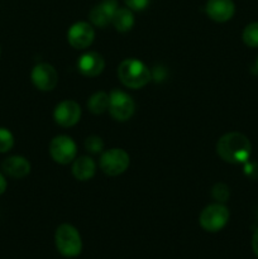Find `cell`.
<instances>
[{
  "label": "cell",
  "instance_id": "cell-16",
  "mask_svg": "<svg viewBox=\"0 0 258 259\" xmlns=\"http://www.w3.org/2000/svg\"><path fill=\"white\" fill-rule=\"evenodd\" d=\"M111 23L118 32H128L134 25V15L129 8H118Z\"/></svg>",
  "mask_w": 258,
  "mask_h": 259
},
{
  "label": "cell",
  "instance_id": "cell-19",
  "mask_svg": "<svg viewBox=\"0 0 258 259\" xmlns=\"http://www.w3.org/2000/svg\"><path fill=\"white\" fill-rule=\"evenodd\" d=\"M14 146V137L7 128H0V153L10 151Z\"/></svg>",
  "mask_w": 258,
  "mask_h": 259
},
{
  "label": "cell",
  "instance_id": "cell-21",
  "mask_svg": "<svg viewBox=\"0 0 258 259\" xmlns=\"http://www.w3.org/2000/svg\"><path fill=\"white\" fill-rule=\"evenodd\" d=\"M85 148L86 151H89L90 153H94V154L100 153V152H103L104 149L103 139L98 136L88 137L85 141Z\"/></svg>",
  "mask_w": 258,
  "mask_h": 259
},
{
  "label": "cell",
  "instance_id": "cell-3",
  "mask_svg": "<svg viewBox=\"0 0 258 259\" xmlns=\"http://www.w3.org/2000/svg\"><path fill=\"white\" fill-rule=\"evenodd\" d=\"M55 243L58 252L66 258L77 257L82 250L80 233L71 224H61L56 229Z\"/></svg>",
  "mask_w": 258,
  "mask_h": 259
},
{
  "label": "cell",
  "instance_id": "cell-20",
  "mask_svg": "<svg viewBox=\"0 0 258 259\" xmlns=\"http://www.w3.org/2000/svg\"><path fill=\"white\" fill-rule=\"evenodd\" d=\"M211 195L218 202L224 204V202L228 201V199H229L230 196L229 187H228L225 184H217L214 187H212Z\"/></svg>",
  "mask_w": 258,
  "mask_h": 259
},
{
  "label": "cell",
  "instance_id": "cell-2",
  "mask_svg": "<svg viewBox=\"0 0 258 259\" xmlns=\"http://www.w3.org/2000/svg\"><path fill=\"white\" fill-rule=\"evenodd\" d=\"M118 77L124 86L129 89H142L151 81L152 73L149 68L136 58L121 61L118 67Z\"/></svg>",
  "mask_w": 258,
  "mask_h": 259
},
{
  "label": "cell",
  "instance_id": "cell-8",
  "mask_svg": "<svg viewBox=\"0 0 258 259\" xmlns=\"http://www.w3.org/2000/svg\"><path fill=\"white\" fill-rule=\"evenodd\" d=\"M32 82L38 90L51 91L56 88L58 82V73L52 65L39 63L32 70Z\"/></svg>",
  "mask_w": 258,
  "mask_h": 259
},
{
  "label": "cell",
  "instance_id": "cell-26",
  "mask_svg": "<svg viewBox=\"0 0 258 259\" xmlns=\"http://www.w3.org/2000/svg\"><path fill=\"white\" fill-rule=\"evenodd\" d=\"M255 67H257V70H258V57H257V61H255Z\"/></svg>",
  "mask_w": 258,
  "mask_h": 259
},
{
  "label": "cell",
  "instance_id": "cell-7",
  "mask_svg": "<svg viewBox=\"0 0 258 259\" xmlns=\"http://www.w3.org/2000/svg\"><path fill=\"white\" fill-rule=\"evenodd\" d=\"M75 142L71 137L58 136L51 141L50 143V154L55 162L60 164H68L76 158Z\"/></svg>",
  "mask_w": 258,
  "mask_h": 259
},
{
  "label": "cell",
  "instance_id": "cell-12",
  "mask_svg": "<svg viewBox=\"0 0 258 259\" xmlns=\"http://www.w3.org/2000/svg\"><path fill=\"white\" fill-rule=\"evenodd\" d=\"M205 10L210 19L218 23H224L233 18L235 5L233 0H207Z\"/></svg>",
  "mask_w": 258,
  "mask_h": 259
},
{
  "label": "cell",
  "instance_id": "cell-15",
  "mask_svg": "<svg viewBox=\"0 0 258 259\" xmlns=\"http://www.w3.org/2000/svg\"><path fill=\"white\" fill-rule=\"evenodd\" d=\"M96 171V164L93 158L88 156L78 157L72 164V174L78 181H89L93 179Z\"/></svg>",
  "mask_w": 258,
  "mask_h": 259
},
{
  "label": "cell",
  "instance_id": "cell-10",
  "mask_svg": "<svg viewBox=\"0 0 258 259\" xmlns=\"http://www.w3.org/2000/svg\"><path fill=\"white\" fill-rule=\"evenodd\" d=\"M95 38V30L89 23L77 22L67 32V40L76 50H83L91 46Z\"/></svg>",
  "mask_w": 258,
  "mask_h": 259
},
{
  "label": "cell",
  "instance_id": "cell-18",
  "mask_svg": "<svg viewBox=\"0 0 258 259\" xmlns=\"http://www.w3.org/2000/svg\"><path fill=\"white\" fill-rule=\"evenodd\" d=\"M243 42L250 48L258 47V22L250 23L243 30Z\"/></svg>",
  "mask_w": 258,
  "mask_h": 259
},
{
  "label": "cell",
  "instance_id": "cell-9",
  "mask_svg": "<svg viewBox=\"0 0 258 259\" xmlns=\"http://www.w3.org/2000/svg\"><path fill=\"white\" fill-rule=\"evenodd\" d=\"M53 118L58 125L63 128H70L78 123L81 118V108L76 101L65 100L61 101L55 109Z\"/></svg>",
  "mask_w": 258,
  "mask_h": 259
},
{
  "label": "cell",
  "instance_id": "cell-24",
  "mask_svg": "<svg viewBox=\"0 0 258 259\" xmlns=\"http://www.w3.org/2000/svg\"><path fill=\"white\" fill-rule=\"evenodd\" d=\"M252 249L253 253L255 254V257L258 258V228L255 229V232L253 233V237H252Z\"/></svg>",
  "mask_w": 258,
  "mask_h": 259
},
{
  "label": "cell",
  "instance_id": "cell-11",
  "mask_svg": "<svg viewBox=\"0 0 258 259\" xmlns=\"http://www.w3.org/2000/svg\"><path fill=\"white\" fill-rule=\"evenodd\" d=\"M116 9H118L116 0H103L100 4L95 5L90 10L89 18L94 25L99 28H105L109 23H111Z\"/></svg>",
  "mask_w": 258,
  "mask_h": 259
},
{
  "label": "cell",
  "instance_id": "cell-22",
  "mask_svg": "<svg viewBox=\"0 0 258 259\" xmlns=\"http://www.w3.org/2000/svg\"><path fill=\"white\" fill-rule=\"evenodd\" d=\"M131 10H143L149 4V0H124Z\"/></svg>",
  "mask_w": 258,
  "mask_h": 259
},
{
  "label": "cell",
  "instance_id": "cell-13",
  "mask_svg": "<svg viewBox=\"0 0 258 259\" xmlns=\"http://www.w3.org/2000/svg\"><path fill=\"white\" fill-rule=\"evenodd\" d=\"M105 68V61L98 52L83 53L77 61V70L86 77H96Z\"/></svg>",
  "mask_w": 258,
  "mask_h": 259
},
{
  "label": "cell",
  "instance_id": "cell-17",
  "mask_svg": "<svg viewBox=\"0 0 258 259\" xmlns=\"http://www.w3.org/2000/svg\"><path fill=\"white\" fill-rule=\"evenodd\" d=\"M89 110L93 114H103L109 109V95L103 91L93 94L88 101Z\"/></svg>",
  "mask_w": 258,
  "mask_h": 259
},
{
  "label": "cell",
  "instance_id": "cell-25",
  "mask_svg": "<svg viewBox=\"0 0 258 259\" xmlns=\"http://www.w3.org/2000/svg\"><path fill=\"white\" fill-rule=\"evenodd\" d=\"M5 190H7V180H5V177L0 172V195L4 194Z\"/></svg>",
  "mask_w": 258,
  "mask_h": 259
},
{
  "label": "cell",
  "instance_id": "cell-4",
  "mask_svg": "<svg viewBox=\"0 0 258 259\" xmlns=\"http://www.w3.org/2000/svg\"><path fill=\"white\" fill-rule=\"evenodd\" d=\"M228 220H229V210L220 202L207 205L199 218L201 228L209 233H217L222 230L227 225Z\"/></svg>",
  "mask_w": 258,
  "mask_h": 259
},
{
  "label": "cell",
  "instance_id": "cell-5",
  "mask_svg": "<svg viewBox=\"0 0 258 259\" xmlns=\"http://www.w3.org/2000/svg\"><path fill=\"white\" fill-rule=\"evenodd\" d=\"M129 163L131 158L124 149L113 148L101 154L100 168L108 176H119L126 171Z\"/></svg>",
  "mask_w": 258,
  "mask_h": 259
},
{
  "label": "cell",
  "instance_id": "cell-23",
  "mask_svg": "<svg viewBox=\"0 0 258 259\" xmlns=\"http://www.w3.org/2000/svg\"><path fill=\"white\" fill-rule=\"evenodd\" d=\"M244 174L247 175L249 179L257 180L258 179V163H248V162H245Z\"/></svg>",
  "mask_w": 258,
  "mask_h": 259
},
{
  "label": "cell",
  "instance_id": "cell-6",
  "mask_svg": "<svg viewBox=\"0 0 258 259\" xmlns=\"http://www.w3.org/2000/svg\"><path fill=\"white\" fill-rule=\"evenodd\" d=\"M136 104L133 99L121 90H113L109 95V113L115 120L125 121L133 116Z\"/></svg>",
  "mask_w": 258,
  "mask_h": 259
},
{
  "label": "cell",
  "instance_id": "cell-14",
  "mask_svg": "<svg viewBox=\"0 0 258 259\" xmlns=\"http://www.w3.org/2000/svg\"><path fill=\"white\" fill-rule=\"evenodd\" d=\"M2 168L13 179H23L30 172V163L22 156L8 157L3 161Z\"/></svg>",
  "mask_w": 258,
  "mask_h": 259
},
{
  "label": "cell",
  "instance_id": "cell-1",
  "mask_svg": "<svg viewBox=\"0 0 258 259\" xmlns=\"http://www.w3.org/2000/svg\"><path fill=\"white\" fill-rule=\"evenodd\" d=\"M217 152L220 158L228 163H245L252 153V144L244 134L232 132L224 134L218 141Z\"/></svg>",
  "mask_w": 258,
  "mask_h": 259
}]
</instances>
